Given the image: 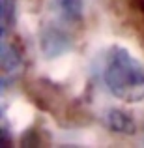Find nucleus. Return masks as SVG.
Returning a JSON list of instances; mask_svg holds the SVG:
<instances>
[{"mask_svg": "<svg viewBox=\"0 0 144 148\" xmlns=\"http://www.w3.org/2000/svg\"><path fill=\"white\" fill-rule=\"evenodd\" d=\"M141 4H142V10H144V0H141Z\"/></svg>", "mask_w": 144, "mask_h": 148, "instance_id": "8", "label": "nucleus"}, {"mask_svg": "<svg viewBox=\"0 0 144 148\" xmlns=\"http://www.w3.org/2000/svg\"><path fill=\"white\" fill-rule=\"evenodd\" d=\"M53 8L58 17L68 23H79L84 13L83 0H53Z\"/></svg>", "mask_w": 144, "mask_h": 148, "instance_id": "5", "label": "nucleus"}, {"mask_svg": "<svg viewBox=\"0 0 144 148\" xmlns=\"http://www.w3.org/2000/svg\"><path fill=\"white\" fill-rule=\"evenodd\" d=\"M15 17V4L13 0H2L0 2V36L6 38L10 26L13 25Z\"/></svg>", "mask_w": 144, "mask_h": 148, "instance_id": "6", "label": "nucleus"}, {"mask_svg": "<svg viewBox=\"0 0 144 148\" xmlns=\"http://www.w3.org/2000/svg\"><path fill=\"white\" fill-rule=\"evenodd\" d=\"M40 47H41L43 56L51 60V58L62 56L64 53H68V51L71 49V38H69L62 28L47 26V28L41 32Z\"/></svg>", "mask_w": 144, "mask_h": 148, "instance_id": "2", "label": "nucleus"}, {"mask_svg": "<svg viewBox=\"0 0 144 148\" xmlns=\"http://www.w3.org/2000/svg\"><path fill=\"white\" fill-rule=\"evenodd\" d=\"M105 122H107L109 130L116 131V133H124V135H133L137 131L135 120L129 116V112L120 111V109H109L105 114Z\"/></svg>", "mask_w": 144, "mask_h": 148, "instance_id": "3", "label": "nucleus"}, {"mask_svg": "<svg viewBox=\"0 0 144 148\" xmlns=\"http://www.w3.org/2000/svg\"><path fill=\"white\" fill-rule=\"evenodd\" d=\"M0 146H11V139H10V131H8V124L2 122V130H0Z\"/></svg>", "mask_w": 144, "mask_h": 148, "instance_id": "7", "label": "nucleus"}, {"mask_svg": "<svg viewBox=\"0 0 144 148\" xmlns=\"http://www.w3.org/2000/svg\"><path fill=\"white\" fill-rule=\"evenodd\" d=\"M103 79L114 98L126 103H139L144 99V68L127 49H111Z\"/></svg>", "mask_w": 144, "mask_h": 148, "instance_id": "1", "label": "nucleus"}, {"mask_svg": "<svg viewBox=\"0 0 144 148\" xmlns=\"http://www.w3.org/2000/svg\"><path fill=\"white\" fill-rule=\"evenodd\" d=\"M0 64H2V81L8 79V75H13L21 68V51L13 41H2V54H0Z\"/></svg>", "mask_w": 144, "mask_h": 148, "instance_id": "4", "label": "nucleus"}]
</instances>
